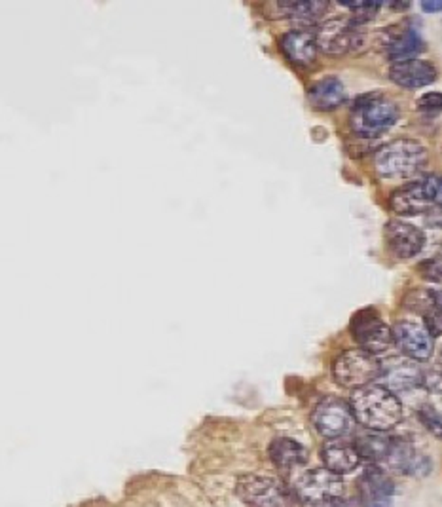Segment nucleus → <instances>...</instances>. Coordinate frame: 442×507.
I'll list each match as a JSON object with an SVG mask.
<instances>
[{"mask_svg": "<svg viewBox=\"0 0 442 507\" xmlns=\"http://www.w3.org/2000/svg\"><path fill=\"white\" fill-rule=\"evenodd\" d=\"M350 406L355 422H359L370 431L383 433L403 420L401 401L391 390L382 384H368L353 390Z\"/></svg>", "mask_w": 442, "mask_h": 507, "instance_id": "obj_1", "label": "nucleus"}, {"mask_svg": "<svg viewBox=\"0 0 442 507\" xmlns=\"http://www.w3.org/2000/svg\"><path fill=\"white\" fill-rule=\"evenodd\" d=\"M398 105L386 97L383 93H368L361 95L358 101L351 107L350 115V125L353 133L365 139H374L382 133H386L390 128H393L395 122L398 120Z\"/></svg>", "mask_w": 442, "mask_h": 507, "instance_id": "obj_2", "label": "nucleus"}, {"mask_svg": "<svg viewBox=\"0 0 442 507\" xmlns=\"http://www.w3.org/2000/svg\"><path fill=\"white\" fill-rule=\"evenodd\" d=\"M427 160L425 147L414 139H397L383 145L374 157V169L382 179L412 177Z\"/></svg>", "mask_w": 442, "mask_h": 507, "instance_id": "obj_3", "label": "nucleus"}, {"mask_svg": "<svg viewBox=\"0 0 442 507\" xmlns=\"http://www.w3.org/2000/svg\"><path fill=\"white\" fill-rule=\"evenodd\" d=\"M293 490L296 498L306 507H321L331 502L342 500L344 495V481L342 477L326 468H316L302 471L294 479Z\"/></svg>", "mask_w": 442, "mask_h": 507, "instance_id": "obj_4", "label": "nucleus"}, {"mask_svg": "<svg viewBox=\"0 0 442 507\" xmlns=\"http://www.w3.org/2000/svg\"><path fill=\"white\" fill-rule=\"evenodd\" d=\"M442 204V177L427 175L391 194L390 205L398 215H423L427 209Z\"/></svg>", "mask_w": 442, "mask_h": 507, "instance_id": "obj_5", "label": "nucleus"}, {"mask_svg": "<svg viewBox=\"0 0 442 507\" xmlns=\"http://www.w3.org/2000/svg\"><path fill=\"white\" fill-rule=\"evenodd\" d=\"M382 374V363L376 356H370L365 350H348L338 356L333 365V376L340 386L359 390L374 384Z\"/></svg>", "mask_w": 442, "mask_h": 507, "instance_id": "obj_6", "label": "nucleus"}, {"mask_svg": "<svg viewBox=\"0 0 442 507\" xmlns=\"http://www.w3.org/2000/svg\"><path fill=\"white\" fill-rule=\"evenodd\" d=\"M236 492L249 507H293L287 488L268 475H241L236 483Z\"/></svg>", "mask_w": 442, "mask_h": 507, "instance_id": "obj_7", "label": "nucleus"}, {"mask_svg": "<svg viewBox=\"0 0 442 507\" xmlns=\"http://www.w3.org/2000/svg\"><path fill=\"white\" fill-rule=\"evenodd\" d=\"M311 424L321 438L338 441L355 428V418L350 403L338 398H325L311 413Z\"/></svg>", "mask_w": 442, "mask_h": 507, "instance_id": "obj_8", "label": "nucleus"}, {"mask_svg": "<svg viewBox=\"0 0 442 507\" xmlns=\"http://www.w3.org/2000/svg\"><path fill=\"white\" fill-rule=\"evenodd\" d=\"M351 334L361 350L370 356H380L395 344L393 331L382 321L376 310H361L351 319Z\"/></svg>", "mask_w": 442, "mask_h": 507, "instance_id": "obj_9", "label": "nucleus"}, {"mask_svg": "<svg viewBox=\"0 0 442 507\" xmlns=\"http://www.w3.org/2000/svg\"><path fill=\"white\" fill-rule=\"evenodd\" d=\"M397 348L412 361H427L433 356L435 338L420 319H401L393 329Z\"/></svg>", "mask_w": 442, "mask_h": 507, "instance_id": "obj_10", "label": "nucleus"}, {"mask_svg": "<svg viewBox=\"0 0 442 507\" xmlns=\"http://www.w3.org/2000/svg\"><path fill=\"white\" fill-rule=\"evenodd\" d=\"M383 237H386V245L395 259L408 261L414 259L425 245V234L405 221L393 219L383 229Z\"/></svg>", "mask_w": 442, "mask_h": 507, "instance_id": "obj_11", "label": "nucleus"}, {"mask_svg": "<svg viewBox=\"0 0 442 507\" xmlns=\"http://www.w3.org/2000/svg\"><path fill=\"white\" fill-rule=\"evenodd\" d=\"M317 50L329 55H344L361 44V36L355 25L344 20L326 21L316 31Z\"/></svg>", "mask_w": 442, "mask_h": 507, "instance_id": "obj_12", "label": "nucleus"}, {"mask_svg": "<svg viewBox=\"0 0 442 507\" xmlns=\"http://www.w3.org/2000/svg\"><path fill=\"white\" fill-rule=\"evenodd\" d=\"M359 502L363 507H391L395 498L393 479L376 466H370L358 483Z\"/></svg>", "mask_w": 442, "mask_h": 507, "instance_id": "obj_13", "label": "nucleus"}, {"mask_svg": "<svg viewBox=\"0 0 442 507\" xmlns=\"http://www.w3.org/2000/svg\"><path fill=\"white\" fill-rule=\"evenodd\" d=\"M390 78L393 84L408 90H418L430 86L437 80V68L433 63L418 58L397 61L390 68Z\"/></svg>", "mask_w": 442, "mask_h": 507, "instance_id": "obj_14", "label": "nucleus"}, {"mask_svg": "<svg viewBox=\"0 0 442 507\" xmlns=\"http://www.w3.org/2000/svg\"><path fill=\"white\" fill-rule=\"evenodd\" d=\"M383 463H386L391 471L408 477H425L431 471V460L412 445L401 441H393L390 455Z\"/></svg>", "mask_w": 442, "mask_h": 507, "instance_id": "obj_15", "label": "nucleus"}, {"mask_svg": "<svg viewBox=\"0 0 442 507\" xmlns=\"http://www.w3.org/2000/svg\"><path fill=\"white\" fill-rule=\"evenodd\" d=\"M281 52L293 65L309 67L317 58V36L316 31L296 29L281 36Z\"/></svg>", "mask_w": 442, "mask_h": 507, "instance_id": "obj_16", "label": "nucleus"}, {"mask_svg": "<svg viewBox=\"0 0 442 507\" xmlns=\"http://www.w3.org/2000/svg\"><path fill=\"white\" fill-rule=\"evenodd\" d=\"M321 458L325 468L336 475H348L361 466V455L355 445L346 441H329L321 448Z\"/></svg>", "mask_w": 442, "mask_h": 507, "instance_id": "obj_17", "label": "nucleus"}, {"mask_svg": "<svg viewBox=\"0 0 442 507\" xmlns=\"http://www.w3.org/2000/svg\"><path fill=\"white\" fill-rule=\"evenodd\" d=\"M346 97V88L338 76H326L323 80H317L316 84H311V88L308 90V100L311 107H316L323 112L336 110L338 107L344 105Z\"/></svg>", "mask_w": 442, "mask_h": 507, "instance_id": "obj_18", "label": "nucleus"}, {"mask_svg": "<svg viewBox=\"0 0 442 507\" xmlns=\"http://www.w3.org/2000/svg\"><path fill=\"white\" fill-rule=\"evenodd\" d=\"M380 378H383L382 386H386L393 393L416 388L423 382L422 371L412 361H393L388 367L382 365Z\"/></svg>", "mask_w": 442, "mask_h": 507, "instance_id": "obj_19", "label": "nucleus"}, {"mask_svg": "<svg viewBox=\"0 0 442 507\" xmlns=\"http://www.w3.org/2000/svg\"><path fill=\"white\" fill-rule=\"evenodd\" d=\"M269 460H272L279 470L291 471L296 468H302L308 460V450L304 445L291 438H277L272 441L268 448Z\"/></svg>", "mask_w": 442, "mask_h": 507, "instance_id": "obj_20", "label": "nucleus"}, {"mask_svg": "<svg viewBox=\"0 0 442 507\" xmlns=\"http://www.w3.org/2000/svg\"><path fill=\"white\" fill-rule=\"evenodd\" d=\"M422 50H423V40L420 38L418 31H414V29H405L403 33L395 35L388 42V55L395 63L412 60Z\"/></svg>", "mask_w": 442, "mask_h": 507, "instance_id": "obj_21", "label": "nucleus"}, {"mask_svg": "<svg viewBox=\"0 0 442 507\" xmlns=\"http://www.w3.org/2000/svg\"><path fill=\"white\" fill-rule=\"evenodd\" d=\"M355 448L359 450V455L363 460H370V462H386L393 439L386 438L378 431H373L368 435H363V438L358 439V443H353Z\"/></svg>", "mask_w": 442, "mask_h": 507, "instance_id": "obj_22", "label": "nucleus"}, {"mask_svg": "<svg viewBox=\"0 0 442 507\" xmlns=\"http://www.w3.org/2000/svg\"><path fill=\"white\" fill-rule=\"evenodd\" d=\"M329 8L326 3H293L285 6V12L289 13L291 18L294 20H301V21H313L321 18L323 13Z\"/></svg>", "mask_w": 442, "mask_h": 507, "instance_id": "obj_23", "label": "nucleus"}, {"mask_svg": "<svg viewBox=\"0 0 442 507\" xmlns=\"http://www.w3.org/2000/svg\"><path fill=\"white\" fill-rule=\"evenodd\" d=\"M420 314L423 318V326L427 327V331L431 333V336L433 338L440 336L442 334V308L437 304V301H433L431 304H427Z\"/></svg>", "mask_w": 442, "mask_h": 507, "instance_id": "obj_24", "label": "nucleus"}, {"mask_svg": "<svg viewBox=\"0 0 442 507\" xmlns=\"http://www.w3.org/2000/svg\"><path fill=\"white\" fill-rule=\"evenodd\" d=\"M420 422L427 431H431L435 438L442 439V416L437 413V408L431 405H422L418 411Z\"/></svg>", "mask_w": 442, "mask_h": 507, "instance_id": "obj_25", "label": "nucleus"}, {"mask_svg": "<svg viewBox=\"0 0 442 507\" xmlns=\"http://www.w3.org/2000/svg\"><path fill=\"white\" fill-rule=\"evenodd\" d=\"M418 109L427 115H438L442 112V93L440 92H430L423 93L418 100Z\"/></svg>", "mask_w": 442, "mask_h": 507, "instance_id": "obj_26", "label": "nucleus"}, {"mask_svg": "<svg viewBox=\"0 0 442 507\" xmlns=\"http://www.w3.org/2000/svg\"><path fill=\"white\" fill-rule=\"evenodd\" d=\"M420 274L425 279L431 281H442V257H433L420 264Z\"/></svg>", "mask_w": 442, "mask_h": 507, "instance_id": "obj_27", "label": "nucleus"}, {"mask_svg": "<svg viewBox=\"0 0 442 507\" xmlns=\"http://www.w3.org/2000/svg\"><path fill=\"white\" fill-rule=\"evenodd\" d=\"M425 224H430L431 229H442V204H437L433 207H430L423 213Z\"/></svg>", "mask_w": 442, "mask_h": 507, "instance_id": "obj_28", "label": "nucleus"}, {"mask_svg": "<svg viewBox=\"0 0 442 507\" xmlns=\"http://www.w3.org/2000/svg\"><path fill=\"white\" fill-rule=\"evenodd\" d=\"M378 10H380L378 4H355V6H351V12L355 13V20H361V21L374 18V13Z\"/></svg>", "mask_w": 442, "mask_h": 507, "instance_id": "obj_29", "label": "nucleus"}, {"mask_svg": "<svg viewBox=\"0 0 442 507\" xmlns=\"http://www.w3.org/2000/svg\"><path fill=\"white\" fill-rule=\"evenodd\" d=\"M422 10L427 12V13L442 12V3H422Z\"/></svg>", "mask_w": 442, "mask_h": 507, "instance_id": "obj_30", "label": "nucleus"}, {"mask_svg": "<svg viewBox=\"0 0 442 507\" xmlns=\"http://www.w3.org/2000/svg\"><path fill=\"white\" fill-rule=\"evenodd\" d=\"M321 507H350V505L344 500H336V502H331V503L321 505Z\"/></svg>", "mask_w": 442, "mask_h": 507, "instance_id": "obj_31", "label": "nucleus"}, {"mask_svg": "<svg viewBox=\"0 0 442 507\" xmlns=\"http://www.w3.org/2000/svg\"><path fill=\"white\" fill-rule=\"evenodd\" d=\"M433 294H435V301H437V304L442 308V291H433Z\"/></svg>", "mask_w": 442, "mask_h": 507, "instance_id": "obj_32", "label": "nucleus"}]
</instances>
